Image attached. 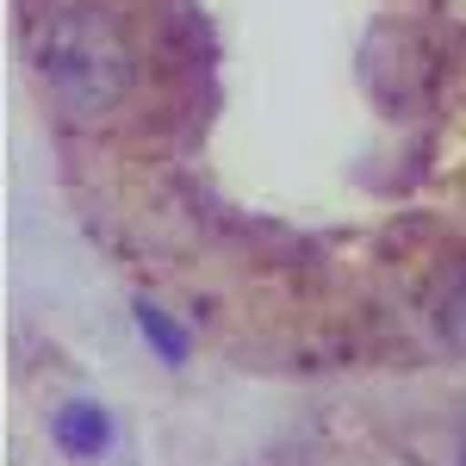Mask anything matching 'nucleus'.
<instances>
[{
	"label": "nucleus",
	"instance_id": "1",
	"mask_svg": "<svg viewBox=\"0 0 466 466\" xmlns=\"http://www.w3.org/2000/svg\"><path fill=\"white\" fill-rule=\"evenodd\" d=\"M44 75L75 112H106L131 87V50L118 44L112 19L100 13H69L44 37Z\"/></svg>",
	"mask_w": 466,
	"mask_h": 466
}]
</instances>
